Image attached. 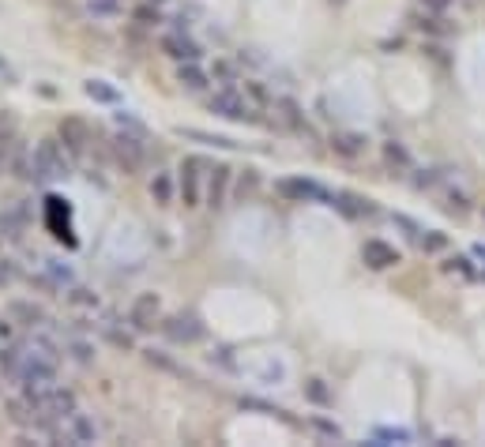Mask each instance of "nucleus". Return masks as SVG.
<instances>
[{
  "mask_svg": "<svg viewBox=\"0 0 485 447\" xmlns=\"http://www.w3.org/2000/svg\"><path fill=\"white\" fill-rule=\"evenodd\" d=\"M162 327H166V335H169V338H174V342H185V346H188V342H200V338H203V323L196 320L192 312L169 316V320H166Z\"/></svg>",
  "mask_w": 485,
  "mask_h": 447,
  "instance_id": "8",
  "label": "nucleus"
},
{
  "mask_svg": "<svg viewBox=\"0 0 485 447\" xmlns=\"http://www.w3.org/2000/svg\"><path fill=\"white\" fill-rule=\"evenodd\" d=\"M388 162H403V166H406V151L395 147V143H388Z\"/></svg>",
  "mask_w": 485,
  "mask_h": 447,
  "instance_id": "33",
  "label": "nucleus"
},
{
  "mask_svg": "<svg viewBox=\"0 0 485 447\" xmlns=\"http://www.w3.org/2000/svg\"><path fill=\"white\" fill-rule=\"evenodd\" d=\"M151 200L159 203V207L174 203V173H169V169H154V177H151Z\"/></svg>",
  "mask_w": 485,
  "mask_h": 447,
  "instance_id": "16",
  "label": "nucleus"
},
{
  "mask_svg": "<svg viewBox=\"0 0 485 447\" xmlns=\"http://www.w3.org/2000/svg\"><path fill=\"white\" fill-rule=\"evenodd\" d=\"M373 440H399V443H410V432H406V429H376Z\"/></svg>",
  "mask_w": 485,
  "mask_h": 447,
  "instance_id": "27",
  "label": "nucleus"
},
{
  "mask_svg": "<svg viewBox=\"0 0 485 447\" xmlns=\"http://www.w3.org/2000/svg\"><path fill=\"white\" fill-rule=\"evenodd\" d=\"M102 335H106V338L113 342V346H121V350H132V335H128V331H121L113 316H110L106 323H102Z\"/></svg>",
  "mask_w": 485,
  "mask_h": 447,
  "instance_id": "22",
  "label": "nucleus"
},
{
  "mask_svg": "<svg viewBox=\"0 0 485 447\" xmlns=\"http://www.w3.org/2000/svg\"><path fill=\"white\" fill-rule=\"evenodd\" d=\"M256 184H260L256 169H245L241 181H238V195H241V200H245V195H252V192H256Z\"/></svg>",
  "mask_w": 485,
  "mask_h": 447,
  "instance_id": "26",
  "label": "nucleus"
},
{
  "mask_svg": "<svg viewBox=\"0 0 485 447\" xmlns=\"http://www.w3.org/2000/svg\"><path fill=\"white\" fill-rule=\"evenodd\" d=\"M0 72H4V75H8V64H4V60H0Z\"/></svg>",
  "mask_w": 485,
  "mask_h": 447,
  "instance_id": "36",
  "label": "nucleus"
},
{
  "mask_svg": "<svg viewBox=\"0 0 485 447\" xmlns=\"http://www.w3.org/2000/svg\"><path fill=\"white\" fill-rule=\"evenodd\" d=\"M46 271L53 274V282H57V286H72V282H75L72 267H68V263H60V259H46Z\"/></svg>",
  "mask_w": 485,
  "mask_h": 447,
  "instance_id": "23",
  "label": "nucleus"
},
{
  "mask_svg": "<svg viewBox=\"0 0 485 447\" xmlns=\"http://www.w3.org/2000/svg\"><path fill=\"white\" fill-rule=\"evenodd\" d=\"M230 181H233V169H230V166H215V169H211V177H207V207H211V210L226 207Z\"/></svg>",
  "mask_w": 485,
  "mask_h": 447,
  "instance_id": "12",
  "label": "nucleus"
},
{
  "mask_svg": "<svg viewBox=\"0 0 485 447\" xmlns=\"http://www.w3.org/2000/svg\"><path fill=\"white\" fill-rule=\"evenodd\" d=\"M8 158H11V139L4 136V131H0V173L8 169Z\"/></svg>",
  "mask_w": 485,
  "mask_h": 447,
  "instance_id": "31",
  "label": "nucleus"
},
{
  "mask_svg": "<svg viewBox=\"0 0 485 447\" xmlns=\"http://www.w3.org/2000/svg\"><path fill=\"white\" fill-rule=\"evenodd\" d=\"M444 244H448V237H444V233H422V248H429V252H437V248H444Z\"/></svg>",
  "mask_w": 485,
  "mask_h": 447,
  "instance_id": "30",
  "label": "nucleus"
},
{
  "mask_svg": "<svg viewBox=\"0 0 485 447\" xmlns=\"http://www.w3.org/2000/svg\"><path fill=\"white\" fill-rule=\"evenodd\" d=\"M331 147L343 151V154H358V151H361V139H358V136H335Z\"/></svg>",
  "mask_w": 485,
  "mask_h": 447,
  "instance_id": "25",
  "label": "nucleus"
},
{
  "mask_svg": "<svg viewBox=\"0 0 485 447\" xmlns=\"http://www.w3.org/2000/svg\"><path fill=\"white\" fill-rule=\"evenodd\" d=\"M422 4H429V8H437V11H440V8H448L452 0H422Z\"/></svg>",
  "mask_w": 485,
  "mask_h": 447,
  "instance_id": "34",
  "label": "nucleus"
},
{
  "mask_svg": "<svg viewBox=\"0 0 485 447\" xmlns=\"http://www.w3.org/2000/svg\"><path fill=\"white\" fill-rule=\"evenodd\" d=\"M46 226L53 230L57 241L75 244V237H72V207H68V200H60V195H49V200H46Z\"/></svg>",
  "mask_w": 485,
  "mask_h": 447,
  "instance_id": "6",
  "label": "nucleus"
},
{
  "mask_svg": "<svg viewBox=\"0 0 485 447\" xmlns=\"http://www.w3.org/2000/svg\"><path fill=\"white\" fill-rule=\"evenodd\" d=\"M305 394H309L312 402H320V406L331 402V391L324 387V379H309V384H305Z\"/></svg>",
  "mask_w": 485,
  "mask_h": 447,
  "instance_id": "24",
  "label": "nucleus"
},
{
  "mask_svg": "<svg viewBox=\"0 0 485 447\" xmlns=\"http://www.w3.org/2000/svg\"><path fill=\"white\" fill-rule=\"evenodd\" d=\"M72 301H75V305H98V301L90 297V289H80V286L72 289Z\"/></svg>",
  "mask_w": 485,
  "mask_h": 447,
  "instance_id": "32",
  "label": "nucleus"
},
{
  "mask_svg": "<svg viewBox=\"0 0 485 447\" xmlns=\"http://www.w3.org/2000/svg\"><path fill=\"white\" fill-rule=\"evenodd\" d=\"M331 207H339V210H343V215H350V218L373 215V203H369V200H358V195H350V192H335Z\"/></svg>",
  "mask_w": 485,
  "mask_h": 447,
  "instance_id": "17",
  "label": "nucleus"
},
{
  "mask_svg": "<svg viewBox=\"0 0 485 447\" xmlns=\"http://www.w3.org/2000/svg\"><path fill=\"white\" fill-rule=\"evenodd\" d=\"M68 350H72V357L80 361V365H90V346L80 338H68Z\"/></svg>",
  "mask_w": 485,
  "mask_h": 447,
  "instance_id": "28",
  "label": "nucleus"
},
{
  "mask_svg": "<svg viewBox=\"0 0 485 447\" xmlns=\"http://www.w3.org/2000/svg\"><path fill=\"white\" fill-rule=\"evenodd\" d=\"M177 136L211 143V147H222V151H238V147H241V143H233V139H226V136H211V131H200V128H177Z\"/></svg>",
  "mask_w": 485,
  "mask_h": 447,
  "instance_id": "20",
  "label": "nucleus"
},
{
  "mask_svg": "<svg viewBox=\"0 0 485 447\" xmlns=\"http://www.w3.org/2000/svg\"><path fill=\"white\" fill-rule=\"evenodd\" d=\"M361 259L369 263L373 271H388V267H395L399 263V248L395 244H388V241H365V248H361Z\"/></svg>",
  "mask_w": 485,
  "mask_h": 447,
  "instance_id": "11",
  "label": "nucleus"
},
{
  "mask_svg": "<svg viewBox=\"0 0 485 447\" xmlns=\"http://www.w3.org/2000/svg\"><path fill=\"white\" fill-rule=\"evenodd\" d=\"M60 143L68 147V154H83L90 143V124L83 117H64L60 121Z\"/></svg>",
  "mask_w": 485,
  "mask_h": 447,
  "instance_id": "9",
  "label": "nucleus"
},
{
  "mask_svg": "<svg viewBox=\"0 0 485 447\" xmlns=\"http://www.w3.org/2000/svg\"><path fill=\"white\" fill-rule=\"evenodd\" d=\"M113 154H117V162H121L128 173H132V169H139L143 162H147V147H143V136L139 131H121V136L113 139Z\"/></svg>",
  "mask_w": 485,
  "mask_h": 447,
  "instance_id": "5",
  "label": "nucleus"
},
{
  "mask_svg": "<svg viewBox=\"0 0 485 447\" xmlns=\"http://www.w3.org/2000/svg\"><path fill=\"white\" fill-rule=\"evenodd\" d=\"M68 432H72V443H95L98 440V425L80 410L68 414Z\"/></svg>",
  "mask_w": 485,
  "mask_h": 447,
  "instance_id": "15",
  "label": "nucleus"
},
{
  "mask_svg": "<svg viewBox=\"0 0 485 447\" xmlns=\"http://www.w3.org/2000/svg\"><path fill=\"white\" fill-rule=\"evenodd\" d=\"M83 90H87V98L106 102V105H117V102H121V90H117L113 83H106V79H87Z\"/></svg>",
  "mask_w": 485,
  "mask_h": 447,
  "instance_id": "18",
  "label": "nucleus"
},
{
  "mask_svg": "<svg viewBox=\"0 0 485 447\" xmlns=\"http://www.w3.org/2000/svg\"><path fill=\"white\" fill-rule=\"evenodd\" d=\"M200 169H207V162L200 154H188L185 162H181V200H185V207H200V200H203V192H200L203 173Z\"/></svg>",
  "mask_w": 485,
  "mask_h": 447,
  "instance_id": "4",
  "label": "nucleus"
},
{
  "mask_svg": "<svg viewBox=\"0 0 485 447\" xmlns=\"http://www.w3.org/2000/svg\"><path fill=\"white\" fill-rule=\"evenodd\" d=\"M72 410H75V394L68 387H57L53 384V391L46 394V402H42V410H38V414H42L46 421H64Z\"/></svg>",
  "mask_w": 485,
  "mask_h": 447,
  "instance_id": "10",
  "label": "nucleus"
},
{
  "mask_svg": "<svg viewBox=\"0 0 485 447\" xmlns=\"http://www.w3.org/2000/svg\"><path fill=\"white\" fill-rule=\"evenodd\" d=\"M279 195H286V200H294V203H331L335 200V192H327L324 184L309 181V177H286V181H279Z\"/></svg>",
  "mask_w": 485,
  "mask_h": 447,
  "instance_id": "3",
  "label": "nucleus"
},
{
  "mask_svg": "<svg viewBox=\"0 0 485 447\" xmlns=\"http://www.w3.org/2000/svg\"><path fill=\"white\" fill-rule=\"evenodd\" d=\"M23 361H27V342H8V346L0 350V372L8 379H19Z\"/></svg>",
  "mask_w": 485,
  "mask_h": 447,
  "instance_id": "13",
  "label": "nucleus"
},
{
  "mask_svg": "<svg viewBox=\"0 0 485 447\" xmlns=\"http://www.w3.org/2000/svg\"><path fill=\"white\" fill-rule=\"evenodd\" d=\"M474 256H478V259H485V244H474Z\"/></svg>",
  "mask_w": 485,
  "mask_h": 447,
  "instance_id": "35",
  "label": "nucleus"
},
{
  "mask_svg": "<svg viewBox=\"0 0 485 447\" xmlns=\"http://www.w3.org/2000/svg\"><path fill=\"white\" fill-rule=\"evenodd\" d=\"M8 316H11V320H19V323H27V327H34V323L46 320L42 308H38L34 301H11V305H8Z\"/></svg>",
  "mask_w": 485,
  "mask_h": 447,
  "instance_id": "19",
  "label": "nucleus"
},
{
  "mask_svg": "<svg viewBox=\"0 0 485 447\" xmlns=\"http://www.w3.org/2000/svg\"><path fill=\"white\" fill-rule=\"evenodd\" d=\"M211 113L226 117V121H238V124H256V105L248 102L241 90H218V95L211 98Z\"/></svg>",
  "mask_w": 485,
  "mask_h": 447,
  "instance_id": "2",
  "label": "nucleus"
},
{
  "mask_svg": "<svg viewBox=\"0 0 485 447\" xmlns=\"http://www.w3.org/2000/svg\"><path fill=\"white\" fill-rule=\"evenodd\" d=\"M159 316H162L159 293H139V297L132 301V308H128V323H132L136 331H151V327L159 323Z\"/></svg>",
  "mask_w": 485,
  "mask_h": 447,
  "instance_id": "7",
  "label": "nucleus"
},
{
  "mask_svg": "<svg viewBox=\"0 0 485 447\" xmlns=\"http://www.w3.org/2000/svg\"><path fill=\"white\" fill-rule=\"evenodd\" d=\"M87 8L95 11V16H113L121 4H117V0H87Z\"/></svg>",
  "mask_w": 485,
  "mask_h": 447,
  "instance_id": "29",
  "label": "nucleus"
},
{
  "mask_svg": "<svg viewBox=\"0 0 485 447\" xmlns=\"http://www.w3.org/2000/svg\"><path fill=\"white\" fill-rule=\"evenodd\" d=\"M72 173L68 162V147L60 139H42L34 147V177L38 181H64Z\"/></svg>",
  "mask_w": 485,
  "mask_h": 447,
  "instance_id": "1",
  "label": "nucleus"
},
{
  "mask_svg": "<svg viewBox=\"0 0 485 447\" xmlns=\"http://www.w3.org/2000/svg\"><path fill=\"white\" fill-rule=\"evenodd\" d=\"M177 79H181V87H188V90H207V72L196 68V60H185V64H181Z\"/></svg>",
  "mask_w": 485,
  "mask_h": 447,
  "instance_id": "21",
  "label": "nucleus"
},
{
  "mask_svg": "<svg viewBox=\"0 0 485 447\" xmlns=\"http://www.w3.org/2000/svg\"><path fill=\"white\" fill-rule=\"evenodd\" d=\"M162 49H166L174 60H181V64L200 57V45H196L192 38H185V34H166V38H162Z\"/></svg>",
  "mask_w": 485,
  "mask_h": 447,
  "instance_id": "14",
  "label": "nucleus"
}]
</instances>
